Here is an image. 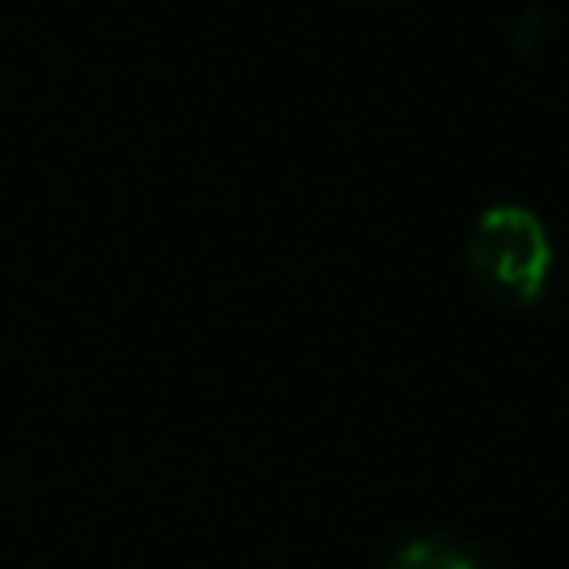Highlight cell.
I'll use <instances>...</instances> for the list:
<instances>
[{
    "mask_svg": "<svg viewBox=\"0 0 569 569\" xmlns=\"http://www.w3.org/2000/svg\"><path fill=\"white\" fill-rule=\"evenodd\" d=\"M387 569H483L465 546L441 542V538H418L402 546Z\"/></svg>",
    "mask_w": 569,
    "mask_h": 569,
    "instance_id": "7a4b0ae2",
    "label": "cell"
},
{
    "mask_svg": "<svg viewBox=\"0 0 569 569\" xmlns=\"http://www.w3.org/2000/svg\"><path fill=\"white\" fill-rule=\"evenodd\" d=\"M468 273L496 305L530 309L550 281V238L542 219L519 203L483 211L468 238Z\"/></svg>",
    "mask_w": 569,
    "mask_h": 569,
    "instance_id": "6da1fadb",
    "label": "cell"
}]
</instances>
